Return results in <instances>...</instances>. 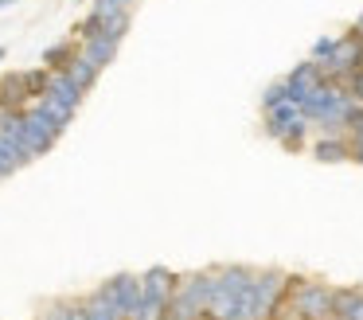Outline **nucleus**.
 Instances as JSON below:
<instances>
[{
	"label": "nucleus",
	"mask_w": 363,
	"mask_h": 320,
	"mask_svg": "<svg viewBox=\"0 0 363 320\" xmlns=\"http://www.w3.org/2000/svg\"><path fill=\"white\" fill-rule=\"evenodd\" d=\"M164 309H168V301L149 297L141 289V301H137V309H133V316H129V320H164Z\"/></svg>",
	"instance_id": "aec40b11"
},
{
	"label": "nucleus",
	"mask_w": 363,
	"mask_h": 320,
	"mask_svg": "<svg viewBox=\"0 0 363 320\" xmlns=\"http://www.w3.org/2000/svg\"><path fill=\"white\" fill-rule=\"evenodd\" d=\"M74 55H79V51H74V39H63V43H55V47L43 51V67H48V70H67Z\"/></svg>",
	"instance_id": "6ab92c4d"
},
{
	"label": "nucleus",
	"mask_w": 363,
	"mask_h": 320,
	"mask_svg": "<svg viewBox=\"0 0 363 320\" xmlns=\"http://www.w3.org/2000/svg\"><path fill=\"white\" fill-rule=\"evenodd\" d=\"M32 106H35V109H40V114H43V117H48V121H51V125H55V129H67V125H71V121H74V109H67V106H63V101H55V98H48V94H43V98H35V101H32Z\"/></svg>",
	"instance_id": "f3484780"
},
{
	"label": "nucleus",
	"mask_w": 363,
	"mask_h": 320,
	"mask_svg": "<svg viewBox=\"0 0 363 320\" xmlns=\"http://www.w3.org/2000/svg\"><path fill=\"white\" fill-rule=\"evenodd\" d=\"M24 90H28V98H43V94H48V86H51V70L48 67H35V70H24Z\"/></svg>",
	"instance_id": "412c9836"
},
{
	"label": "nucleus",
	"mask_w": 363,
	"mask_h": 320,
	"mask_svg": "<svg viewBox=\"0 0 363 320\" xmlns=\"http://www.w3.org/2000/svg\"><path fill=\"white\" fill-rule=\"evenodd\" d=\"M281 301H289V273L285 270H254V281L238 304V320H269Z\"/></svg>",
	"instance_id": "f257e3e1"
},
{
	"label": "nucleus",
	"mask_w": 363,
	"mask_h": 320,
	"mask_svg": "<svg viewBox=\"0 0 363 320\" xmlns=\"http://www.w3.org/2000/svg\"><path fill=\"white\" fill-rule=\"evenodd\" d=\"M308 125H313L308 117H301V121H293L289 129H285V137L277 140V145H281V148H289V153H301V148H305V140H308Z\"/></svg>",
	"instance_id": "4be33fe9"
},
{
	"label": "nucleus",
	"mask_w": 363,
	"mask_h": 320,
	"mask_svg": "<svg viewBox=\"0 0 363 320\" xmlns=\"http://www.w3.org/2000/svg\"><path fill=\"white\" fill-rule=\"evenodd\" d=\"M118 47H121V39H113V35H106V31H98L94 39H86V43H82V55H86L90 62H98V67H110L113 55H118Z\"/></svg>",
	"instance_id": "ddd939ff"
},
{
	"label": "nucleus",
	"mask_w": 363,
	"mask_h": 320,
	"mask_svg": "<svg viewBox=\"0 0 363 320\" xmlns=\"http://www.w3.org/2000/svg\"><path fill=\"white\" fill-rule=\"evenodd\" d=\"M336 39H340V35H320V39L313 43V51H308V59H316V62L332 59V55H336Z\"/></svg>",
	"instance_id": "b1692460"
},
{
	"label": "nucleus",
	"mask_w": 363,
	"mask_h": 320,
	"mask_svg": "<svg viewBox=\"0 0 363 320\" xmlns=\"http://www.w3.org/2000/svg\"><path fill=\"white\" fill-rule=\"evenodd\" d=\"M313 156L320 164H344L352 160V140H347V133H320L313 145Z\"/></svg>",
	"instance_id": "6e6552de"
},
{
	"label": "nucleus",
	"mask_w": 363,
	"mask_h": 320,
	"mask_svg": "<svg viewBox=\"0 0 363 320\" xmlns=\"http://www.w3.org/2000/svg\"><path fill=\"white\" fill-rule=\"evenodd\" d=\"M340 86H344V90L352 94L355 101H363V70H352V75H347V78H344V82H340Z\"/></svg>",
	"instance_id": "a878e982"
},
{
	"label": "nucleus",
	"mask_w": 363,
	"mask_h": 320,
	"mask_svg": "<svg viewBox=\"0 0 363 320\" xmlns=\"http://www.w3.org/2000/svg\"><path fill=\"white\" fill-rule=\"evenodd\" d=\"M347 140H352V160H355V164H363V125L347 133Z\"/></svg>",
	"instance_id": "bb28decb"
},
{
	"label": "nucleus",
	"mask_w": 363,
	"mask_h": 320,
	"mask_svg": "<svg viewBox=\"0 0 363 320\" xmlns=\"http://www.w3.org/2000/svg\"><path fill=\"white\" fill-rule=\"evenodd\" d=\"M40 320H63V316H59V309H55V304H51V309L48 312H43V316Z\"/></svg>",
	"instance_id": "cd10ccee"
},
{
	"label": "nucleus",
	"mask_w": 363,
	"mask_h": 320,
	"mask_svg": "<svg viewBox=\"0 0 363 320\" xmlns=\"http://www.w3.org/2000/svg\"><path fill=\"white\" fill-rule=\"evenodd\" d=\"M219 285H215V301H211V320H238V304H242L246 289L254 281V270L250 265H219L215 270Z\"/></svg>",
	"instance_id": "f03ea898"
},
{
	"label": "nucleus",
	"mask_w": 363,
	"mask_h": 320,
	"mask_svg": "<svg viewBox=\"0 0 363 320\" xmlns=\"http://www.w3.org/2000/svg\"><path fill=\"white\" fill-rule=\"evenodd\" d=\"M324 82V70H320V62L316 59H305V62H297V67L285 75V86H289V101H297L301 106V98H305L313 86H320Z\"/></svg>",
	"instance_id": "0eeeda50"
},
{
	"label": "nucleus",
	"mask_w": 363,
	"mask_h": 320,
	"mask_svg": "<svg viewBox=\"0 0 363 320\" xmlns=\"http://www.w3.org/2000/svg\"><path fill=\"white\" fill-rule=\"evenodd\" d=\"M352 28H355V31H359V35H363V12L355 16V23H352Z\"/></svg>",
	"instance_id": "c85d7f7f"
},
{
	"label": "nucleus",
	"mask_w": 363,
	"mask_h": 320,
	"mask_svg": "<svg viewBox=\"0 0 363 320\" xmlns=\"http://www.w3.org/2000/svg\"><path fill=\"white\" fill-rule=\"evenodd\" d=\"M9 4H16V0H0V8H9Z\"/></svg>",
	"instance_id": "7c9ffc66"
},
{
	"label": "nucleus",
	"mask_w": 363,
	"mask_h": 320,
	"mask_svg": "<svg viewBox=\"0 0 363 320\" xmlns=\"http://www.w3.org/2000/svg\"><path fill=\"white\" fill-rule=\"evenodd\" d=\"M48 98H55V101H63L67 109H79L82 106V98L86 94L79 90V86L67 78V70H51V86H48Z\"/></svg>",
	"instance_id": "f8f14e48"
},
{
	"label": "nucleus",
	"mask_w": 363,
	"mask_h": 320,
	"mask_svg": "<svg viewBox=\"0 0 363 320\" xmlns=\"http://www.w3.org/2000/svg\"><path fill=\"white\" fill-rule=\"evenodd\" d=\"M289 301L301 312V320H332L336 316V289L313 277L289 273Z\"/></svg>",
	"instance_id": "7ed1b4c3"
},
{
	"label": "nucleus",
	"mask_w": 363,
	"mask_h": 320,
	"mask_svg": "<svg viewBox=\"0 0 363 320\" xmlns=\"http://www.w3.org/2000/svg\"><path fill=\"white\" fill-rule=\"evenodd\" d=\"M336 90H340V86H332V82H320V86H313V90H308L305 98H301V114H305L308 121L316 125V121L324 117V109L332 106V98H336Z\"/></svg>",
	"instance_id": "9d476101"
},
{
	"label": "nucleus",
	"mask_w": 363,
	"mask_h": 320,
	"mask_svg": "<svg viewBox=\"0 0 363 320\" xmlns=\"http://www.w3.org/2000/svg\"><path fill=\"white\" fill-rule=\"evenodd\" d=\"M98 293L110 304H118V312L129 320L137 309V301H141V277H137V273H113L106 285H98Z\"/></svg>",
	"instance_id": "20e7f679"
},
{
	"label": "nucleus",
	"mask_w": 363,
	"mask_h": 320,
	"mask_svg": "<svg viewBox=\"0 0 363 320\" xmlns=\"http://www.w3.org/2000/svg\"><path fill=\"white\" fill-rule=\"evenodd\" d=\"M74 4H82V0H74Z\"/></svg>",
	"instance_id": "72a5a7b5"
},
{
	"label": "nucleus",
	"mask_w": 363,
	"mask_h": 320,
	"mask_svg": "<svg viewBox=\"0 0 363 320\" xmlns=\"http://www.w3.org/2000/svg\"><path fill=\"white\" fill-rule=\"evenodd\" d=\"M301 106L297 101H285V106H277V109H266V137L269 140H281L285 137V129H289L293 121H301Z\"/></svg>",
	"instance_id": "9b49d317"
},
{
	"label": "nucleus",
	"mask_w": 363,
	"mask_h": 320,
	"mask_svg": "<svg viewBox=\"0 0 363 320\" xmlns=\"http://www.w3.org/2000/svg\"><path fill=\"white\" fill-rule=\"evenodd\" d=\"M28 90H24V78L20 75H4L0 78V106L4 109H28Z\"/></svg>",
	"instance_id": "2eb2a0df"
},
{
	"label": "nucleus",
	"mask_w": 363,
	"mask_h": 320,
	"mask_svg": "<svg viewBox=\"0 0 363 320\" xmlns=\"http://www.w3.org/2000/svg\"><path fill=\"white\" fill-rule=\"evenodd\" d=\"M82 304H86V320H125L118 312V304H110L102 293H98V289L90 297H82Z\"/></svg>",
	"instance_id": "a211bd4d"
},
{
	"label": "nucleus",
	"mask_w": 363,
	"mask_h": 320,
	"mask_svg": "<svg viewBox=\"0 0 363 320\" xmlns=\"http://www.w3.org/2000/svg\"><path fill=\"white\" fill-rule=\"evenodd\" d=\"M4 55H9V51H4V47H0V59H4Z\"/></svg>",
	"instance_id": "473e14b6"
},
{
	"label": "nucleus",
	"mask_w": 363,
	"mask_h": 320,
	"mask_svg": "<svg viewBox=\"0 0 363 320\" xmlns=\"http://www.w3.org/2000/svg\"><path fill=\"white\" fill-rule=\"evenodd\" d=\"M4 117H9V109H4V106H0V125H4Z\"/></svg>",
	"instance_id": "c756f323"
},
{
	"label": "nucleus",
	"mask_w": 363,
	"mask_h": 320,
	"mask_svg": "<svg viewBox=\"0 0 363 320\" xmlns=\"http://www.w3.org/2000/svg\"><path fill=\"white\" fill-rule=\"evenodd\" d=\"M289 101V86H285V78H277V82L266 86V94H262V109H277Z\"/></svg>",
	"instance_id": "5701e85b"
},
{
	"label": "nucleus",
	"mask_w": 363,
	"mask_h": 320,
	"mask_svg": "<svg viewBox=\"0 0 363 320\" xmlns=\"http://www.w3.org/2000/svg\"><path fill=\"white\" fill-rule=\"evenodd\" d=\"M98 75H102V67H98V62H90L82 51L74 55V59H71V67H67V78H71V82L79 86L82 94H90V90H94Z\"/></svg>",
	"instance_id": "4468645a"
},
{
	"label": "nucleus",
	"mask_w": 363,
	"mask_h": 320,
	"mask_svg": "<svg viewBox=\"0 0 363 320\" xmlns=\"http://www.w3.org/2000/svg\"><path fill=\"white\" fill-rule=\"evenodd\" d=\"M176 285H180V273H172L168 265H149V270L141 273V289L149 297H160V301H172Z\"/></svg>",
	"instance_id": "1a4fd4ad"
},
{
	"label": "nucleus",
	"mask_w": 363,
	"mask_h": 320,
	"mask_svg": "<svg viewBox=\"0 0 363 320\" xmlns=\"http://www.w3.org/2000/svg\"><path fill=\"white\" fill-rule=\"evenodd\" d=\"M121 4H125V8H133V4H137V0H121Z\"/></svg>",
	"instance_id": "2f4dec72"
},
{
	"label": "nucleus",
	"mask_w": 363,
	"mask_h": 320,
	"mask_svg": "<svg viewBox=\"0 0 363 320\" xmlns=\"http://www.w3.org/2000/svg\"><path fill=\"white\" fill-rule=\"evenodd\" d=\"M336 320H363V289H336Z\"/></svg>",
	"instance_id": "dca6fc26"
},
{
	"label": "nucleus",
	"mask_w": 363,
	"mask_h": 320,
	"mask_svg": "<svg viewBox=\"0 0 363 320\" xmlns=\"http://www.w3.org/2000/svg\"><path fill=\"white\" fill-rule=\"evenodd\" d=\"M55 309L63 320H86V304L82 301H55Z\"/></svg>",
	"instance_id": "393cba45"
},
{
	"label": "nucleus",
	"mask_w": 363,
	"mask_h": 320,
	"mask_svg": "<svg viewBox=\"0 0 363 320\" xmlns=\"http://www.w3.org/2000/svg\"><path fill=\"white\" fill-rule=\"evenodd\" d=\"M215 285H219V277H215V270H199V273H188V277H180V285H176V293H180V297H188V301L196 304L199 312H211Z\"/></svg>",
	"instance_id": "423d86ee"
},
{
	"label": "nucleus",
	"mask_w": 363,
	"mask_h": 320,
	"mask_svg": "<svg viewBox=\"0 0 363 320\" xmlns=\"http://www.w3.org/2000/svg\"><path fill=\"white\" fill-rule=\"evenodd\" d=\"M59 133L63 129H55L35 106L24 109V148H28V156H43L59 140Z\"/></svg>",
	"instance_id": "39448f33"
}]
</instances>
